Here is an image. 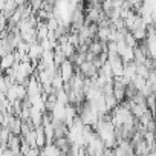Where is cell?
Here are the masks:
<instances>
[{
  "instance_id": "cell-14",
  "label": "cell",
  "mask_w": 156,
  "mask_h": 156,
  "mask_svg": "<svg viewBox=\"0 0 156 156\" xmlns=\"http://www.w3.org/2000/svg\"><path fill=\"white\" fill-rule=\"evenodd\" d=\"M2 72H3V70H2V66H0V73H2Z\"/></svg>"
},
{
  "instance_id": "cell-3",
  "label": "cell",
  "mask_w": 156,
  "mask_h": 156,
  "mask_svg": "<svg viewBox=\"0 0 156 156\" xmlns=\"http://www.w3.org/2000/svg\"><path fill=\"white\" fill-rule=\"evenodd\" d=\"M76 70L80 72L84 78H94L97 73H98V67L95 66V63L92 60H86L83 61L80 66L76 67Z\"/></svg>"
},
{
  "instance_id": "cell-2",
  "label": "cell",
  "mask_w": 156,
  "mask_h": 156,
  "mask_svg": "<svg viewBox=\"0 0 156 156\" xmlns=\"http://www.w3.org/2000/svg\"><path fill=\"white\" fill-rule=\"evenodd\" d=\"M58 70H60V75H61V78H63V81L67 83V81H70V78L75 75L76 67H75V64L70 61V58H66V60L58 66Z\"/></svg>"
},
{
  "instance_id": "cell-1",
  "label": "cell",
  "mask_w": 156,
  "mask_h": 156,
  "mask_svg": "<svg viewBox=\"0 0 156 156\" xmlns=\"http://www.w3.org/2000/svg\"><path fill=\"white\" fill-rule=\"evenodd\" d=\"M78 116H80V119L83 121L84 126H90V127H94L97 124V121L100 119L98 112L92 107V104L87 100L78 107Z\"/></svg>"
},
{
  "instance_id": "cell-11",
  "label": "cell",
  "mask_w": 156,
  "mask_h": 156,
  "mask_svg": "<svg viewBox=\"0 0 156 156\" xmlns=\"http://www.w3.org/2000/svg\"><path fill=\"white\" fill-rule=\"evenodd\" d=\"M9 136H11V132L6 127H2V130H0V145H2V147H8Z\"/></svg>"
},
{
  "instance_id": "cell-7",
  "label": "cell",
  "mask_w": 156,
  "mask_h": 156,
  "mask_svg": "<svg viewBox=\"0 0 156 156\" xmlns=\"http://www.w3.org/2000/svg\"><path fill=\"white\" fill-rule=\"evenodd\" d=\"M20 145H22V141H20V135H14V133H11V136H9V141H8V147L14 151V154H19V153H22L20 151Z\"/></svg>"
},
{
  "instance_id": "cell-4",
  "label": "cell",
  "mask_w": 156,
  "mask_h": 156,
  "mask_svg": "<svg viewBox=\"0 0 156 156\" xmlns=\"http://www.w3.org/2000/svg\"><path fill=\"white\" fill-rule=\"evenodd\" d=\"M16 63H19V58L16 57V52H9V54H6L3 57H0V66H2V70L14 67Z\"/></svg>"
},
{
  "instance_id": "cell-9",
  "label": "cell",
  "mask_w": 156,
  "mask_h": 156,
  "mask_svg": "<svg viewBox=\"0 0 156 156\" xmlns=\"http://www.w3.org/2000/svg\"><path fill=\"white\" fill-rule=\"evenodd\" d=\"M41 154H48V156H58L61 154V150L55 145V142H46V145L40 150Z\"/></svg>"
},
{
  "instance_id": "cell-6",
  "label": "cell",
  "mask_w": 156,
  "mask_h": 156,
  "mask_svg": "<svg viewBox=\"0 0 156 156\" xmlns=\"http://www.w3.org/2000/svg\"><path fill=\"white\" fill-rule=\"evenodd\" d=\"M35 141H37V147H38L40 150H41V148L46 145V142H48L46 133H44V129H43L41 124L35 127Z\"/></svg>"
},
{
  "instance_id": "cell-12",
  "label": "cell",
  "mask_w": 156,
  "mask_h": 156,
  "mask_svg": "<svg viewBox=\"0 0 156 156\" xmlns=\"http://www.w3.org/2000/svg\"><path fill=\"white\" fill-rule=\"evenodd\" d=\"M57 101L60 103V104H69V95H67V92L64 90V89H61V90H58L57 92Z\"/></svg>"
},
{
  "instance_id": "cell-13",
  "label": "cell",
  "mask_w": 156,
  "mask_h": 156,
  "mask_svg": "<svg viewBox=\"0 0 156 156\" xmlns=\"http://www.w3.org/2000/svg\"><path fill=\"white\" fill-rule=\"evenodd\" d=\"M28 3L31 5L32 11L37 12L38 9H41V3H43V0H28Z\"/></svg>"
},
{
  "instance_id": "cell-8",
  "label": "cell",
  "mask_w": 156,
  "mask_h": 156,
  "mask_svg": "<svg viewBox=\"0 0 156 156\" xmlns=\"http://www.w3.org/2000/svg\"><path fill=\"white\" fill-rule=\"evenodd\" d=\"M54 142H55V145L61 150V154L69 153V148H70V141H69V138H67V136L55 138V139H54Z\"/></svg>"
},
{
  "instance_id": "cell-10",
  "label": "cell",
  "mask_w": 156,
  "mask_h": 156,
  "mask_svg": "<svg viewBox=\"0 0 156 156\" xmlns=\"http://www.w3.org/2000/svg\"><path fill=\"white\" fill-rule=\"evenodd\" d=\"M16 9H17V3L14 2V0H6L5 6H3V9H2V14H3L6 19H9V17H12V14L16 12Z\"/></svg>"
},
{
  "instance_id": "cell-5",
  "label": "cell",
  "mask_w": 156,
  "mask_h": 156,
  "mask_svg": "<svg viewBox=\"0 0 156 156\" xmlns=\"http://www.w3.org/2000/svg\"><path fill=\"white\" fill-rule=\"evenodd\" d=\"M136 75V63L135 61H129V63H124V70H122V78L130 83V80Z\"/></svg>"
}]
</instances>
